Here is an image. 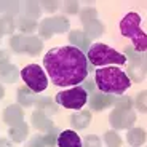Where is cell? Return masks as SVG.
I'll list each match as a JSON object with an SVG mask.
<instances>
[{
  "label": "cell",
  "mask_w": 147,
  "mask_h": 147,
  "mask_svg": "<svg viewBox=\"0 0 147 147\" xmlns=\"http://www.w3.org/2000/svg\"><path fill=\"white\" fill-rule=\"evenodd\" d=\"M43 66L56 86H78L88 78L90 72L86 55L72 45L51 48L43 56Z\"/></svg>",
  "instance_id": "6da1fadb"
},
{
  "label": "cell",
  "mask_w": 147,
  "mask_h": 147,
  "mask_svg": "<svg viewBox=\"0 0 147 147\" xmlns=\"http://www.w3.org/2000/svg\"><path fill=\"white\" fill-rule=\"evenodd\" d=\"M94 83L101 93L117 96L125 94V91L131 86V80L126 75V72L117 66L99 67L94 74Z\"/></svg>",
  "instance_id": "7a4b0ae2"
},
{
  "label": "cell",
  "mask_w": 147,
  "mask_h": 147,
  "mask_svg": "<svg viewBox=\"0 0 147 147\" xmlns=\"http://www.w3.org/2000/svg\"><path fill=\"white\" fill-rule=\"evenodd\" d=\"M142 18L136 11L126 13L120 21V34L131 40L133 48L139 53H147V34L141 29Z\"/></svg>",
  "instance_id": "3957f363"
},
{
  "label": "cell",
  "mask_w": 147,
  "mask_h": 147,
  "mask_svg": "<svg viewBox=\"0 0 147 147\" xmlns=\"http://www.w3.org/2000/svg\"><path fill=\"white\" fill-rule=\"evenodd\" d=\"M86 59L98 69L104 66H123L126 63V56L123 53H118L106 43H93L86 51Z\"/></svg>",
  "instance_id": "277c9868"
},
{
  "label": "cell",
  "mask_w": 147,
  "mask_h": 147,
  "mask_svg": "<svg viewBox=\"0 0 147 147\" xmlns=\"http://www.w3.org/2000/svg\"><path fill=\"white\" fill-rule=\"evenodd\" d=\"M10 47L11 50L18 55L26 53L29 56L40 55L43 50V42L40 37L37 35H24V34H16L10 38Z\"/></svg>",
  "instance_id": "5b68a950"
},
{
  "label": "cell",
  "mask_w": 147,
  "mask_h": 147,
  "mask_svg": "<svg viewBox=\"0 0 147 147\" xmlns=\"http://www.w3.org/2000/svg\"><path fill=\"white\" fill-rule=\"evenodd\" d=\"M55 101L63 106L64 109H72V110H80L83 109V106L88 101V93L83 86H72L69 90H64V91L58 93L55 98Z\"/></svg>",
  "instance_id": "8992f818"
},
{
  "label": "cell",
  "mask_w": 147,
  "mask_h": 147,
  "mask_svg": "<svg viewBox=\"0 0 147 147\" xmlns=\"http://www.w3.org/2000/svg\"><path fill=\"white\" fill-rule=\"evenodd\" d=\"M22 82L34 93H42L48 86V75L38 64H29L21 70Z\"/></svg>",
  "instance_id": "52a82bcc"
},
{
  "label": "cell",
  "mask_w": 147,
  "mask_h": 147,
  "mask_svg": "<svg viewBox=\"0 0 147 147\" xmlns=\"http://www.w3.org/2000/svg\"><path fill=\"white\" fill-rule=\"evenodd\" d=\"M70 22L66 16H53V18H47L38 24V34L42 38L48 40L56 34H64L69 32Z\"/></svg>",
  "instance_id": "ba28073f"
},
{
  "label": "cell",
  "mask_w": 147,
  "mask_h": 147,
  "mask_svg": "<svg viewBox=\"0 0 147 147\" xmlns=\"http://www.w3.org/2000/svg\"><path fill=\"white\" fill-rule=\"evenodd\" d=\"M136 121V112L128 109H112L109 115V123L110 126L117 131V129H129L133 128Z\"/></svg>",
  "instance_id": "9c48e42d"
},
{
  "label": "cell",
  "mask_w": 147,
  "mask_h": 147,
  "mask_svg": "<svg viewBox=\"0 0 147 147\" xmlns=\"http://www.w3.org/2000/svg\"><path fill=\"white\" fill-rule=\"evenodd\" d=\"M115 102V98L112 94H106V93H101V91H94L90 94L88 98V104H90V109L94 110V112H102V110L112 107Z\"/></svg>",
  "instance_id": "30bf717a"
},
{
  "label": "cell",
  "mask_w": 147,
  "mask_h": 147,
  "mask_svg": "<svg viewBox=\"0 0 147 147\" xmlns=\"http://www.w3.org/2000/svg\"><path fill=\"white\" fill-rule=\"evenodd\" d=\"M3 121L8 126H16L24 121V112L19 104H10L3 110Z\"/></svg>",
  "instance_id": "8fae6325"
},
{
  "label": "cell",
  "mask_w": 147,
  "mask_h": 147,
  "mask_svg": "<svg viewBox=\"0 0 147 147\" xmlns=\"http://www.w3.org/2000/svg\"><path fill=\"white\" fill-rule=\"evenodd\" d=\"M69 43L72 45V47L78 48L80 51H88L90 47H91V40H90L88 37H86V34L83 32V30L80 29H75V30H70L69 32Z\"/></svg>",
  "instance_id": "7c38bea8"
},
{
  "label": "cell",
  "mask_w": 147,
  "mask_h": 147,
  "mask_svg": "<svg viewBox=\"0 0 147 147\" xmlns=\"http://www.w3.org/2000/svg\"><path fill=\"white\" fill-rule=\"evenodd\" d=\"M58 147H83V142L74 129H64L58 136Z\"/></svg>",
  "instance_id": "4fadbf2b"
},
{
  "label": "cell",
  "mask_w": 147,
  "mask_h": 147,
  "mask_svg": "<svg viewBox=\"0 0 147 147\" xmlns=\"http://www.w3.org/2000/svg\"><path fill=\"white\" fill-rule=\"evenodd\" d=\"M30 121H32L34 128L42 131V133H48L50 129L55 128V125H53V121L50 120V117L45 115L43 112H40V110H34L32 115H30Z\"/></svg>",
  "instance_id": "5bb4252c"
},
{
  "label": "cell",
  "mask_w": 147,
  "mask_h": 147,
  "mask_svg": "<svg viewBox=\"0 0 147 147\" xmlns=\"http://www.w3.org/2000/svg\"><path fill=\"white\" fill-rule=\"evenodd\" d=\"M15 26L18 30H21L24 35H32V32H35V29H38L35 19H30L27 16H24L22 13H19L15 18Z\"/></svg>",
  "instance_id": "9a60e30c"
},
{
  "label": "cell",
  "mask_w": 147,
  "mask_h": 147,
  "mask_svg": "<svg viewBox=\"0 0 147 147\" xmlns=\"http://www.w3.org/2000/svg\"><path fill=\"white\" fill-rule=\"evenodd\" d=\"M91 123V112L90 110H78L70 115V125L74 129H85Z\"/></svg>",
  "instance_id": "2e32d148"
},
{
  "label": "cell",
  "mask_w": 147,
  "mask_h": 147,
  "mask_svg": "<svg viewBox=\"0 0 147 147\" xmlns=\"http://www.w3.org/2000/svg\"><path fill=\"white\" fill-rule=\"evenodd\" d=\"M37 93H34L32 90H29L27 86H21L18 88V93H16V99H18V104L21 107H32L35 106L37 101Z\"/></svg>",
  "instance_id": "e0dca14e"
},
{
  "label": "cell",
  "mask_w": 147,
  "mask_h": 147,
  "mask_svg": "<svg viewBox=\"0 0 147 147\" xmlns=\"http://www.w3.org/2000/svg\"><path fill=\"white\" fill-rule=\"evenodd\" d=\"M147 139V133L146 129L139 128V126H133V128L128 129L126 133V142L133 147H141Z\"/></svg>",
  "instance_id": "ac0fdd59"
},
{
  "label": "cell",
  "mask_w": 147,
  "mask_h": 147,
  "mask_svg": "<svg viewBox=\"0 0 147 147\" xmlns=\"http://www.w3.org/2000/svg\"><path fill=\"white\" fill-rule=\"evenodd\" d=\"M35 110H40L45 115H55L58 112V106L51 98H45V96H38L35 101Z\"/></svg>",
  "instance_id": "d6986e66"
},
{
  "label": "cell",
  "mask_w": 147,
  "mask_h": 147,
  "mask_svg": "<svg viewBox=\"0 0 147 147\" xmlns=\"http://www.w3.org/2000/svg\"><path fill=\"white\" fill-rule=\"evenodd\" d=\"M123 55L126 56V61L129 63V66L144 69V59H146V53H139V51H136L133 47H126ZM144 70H146V69H144Z\"/></svg>",
  "instance_id": "ffe728a7"
},
{
  "label": "cell",
  "mask_w": 147,
  "mask_h": 147,
  "mask_svg": "<svg viewBox=\"0 0 147 147\" xmlns=\"http://www.w3.org/2000/svg\"><path fill=\"white\" fill-rule=\"evenodd\" d=\"M27 134H29V126L24 121L8 129V136H10L11 142H22L27 139Z\"/></svg>",
  "instance_id": "44dd1931"
},
{
  "label": "cell",
  "mask_w": 147,
  "mask_h": 147,
  "mask_svg": "<svg viewBox=\"0 0 147 147\" xmlns=\"http://www.w3.org/2000/svg\"><path fill=\"white\" fill-rule=\"evenodd\" d=\"M21 13L30 19H38L42 16V7L40 2H22L21 3Z\"/></svg>",
  "instance_id": "7402d4cb"
},
{
  "label": "cell",
  "mask_w": 147,
  "mask_h": 147,
  "mask_svg": "<svg viewBox=\"0 0 147 147\" xmlns=\"http://www.w3.org/2000/svg\"><path fill=\"white\" fill-rule=\"evenodd\" d=\"M21 75L18 70V67L15 64H7V66L0 67V80L3 82V83H15L18 80V77Z\"/></svg>",
  "instance_id": "603a6c76"
},
{
  "label": "cell",
  "mask_w": 147,
  "mask_h": 147,
  "mask_svg": "<svg viewBox=\"0 0 147 147\" xmlns=\"http://www.w3.org/2000/svg\"><path fill=\"white\" fill-rule=\"evenodd\" d=\"M104 30H106V27H104V24L99 21V19H96V21L83 26V32L86 34V37H88L90 40H94V38L101 37L104 34Z\"/></svg>",
  "instance_id": "cb8c5ba5"
},
{
  "label": "cell",
  "mask_w": 147,
  "mask_h": 147,
  "mask_svg": "<svg viewBox=\"0 0 147 147\" xmlns=\"http://www.w3.org/2000/svg\"><path fill=\"white\" fill-rule=\"evenodd\" d=\"M22 2H0V16H16L21 13Z\"/></svg>",
  "instance_id": "d4e9b609"
},
{
  "label": "cell",
  "mask_w": 147,
  "mask_h": 147,
  "mask_svg": "<svg viewBox=\"0 0 147 147\" xmlns=\"http://www.w3.org/2000/svg\"><path fill=\"white\" fill-rule=\"evenodd\" d=\"M16 30L13 16H0V40L3 35H10Z\"/></svg>",
  "instance_id": "484cf974"
},
{
  "label": "cell",
  "mask_w": 147,
  "mask_h": 147,
  "mask_svg": "<svg viewBox=\"0 0 147 147\" xmlns=\"http://www.w3.org/2000/svg\"><path fill=\"white\" fill-rule=\"evenodd\" d=\"M134 107L138 109L139 114H147V90H142V91H139L136 94Z\"/></svg>",
  "instance_id": "4316f807"
},
{
  "label": "cell",
  "mask_w": 147,
  "mask_h": 147,
  "mask_svg": "<svg viewBox=\"0 0 147 147\" xmlns=\"http://www.w3.org/2000/svg\"><path fill=\"white\" fill-rule=\"evenodd\" d=\"M96 19H99V15H98V11L94 8H85V10L80 11V22L83 26L96 21Z\"/></svg>",
  "instance_id": "83f0119b"
},
{
  "label": "cell",
  "mask_w": 147,
  "mask_h": 147,
  "mask_svg": "<svg viewBox=\"0 0 147 147\" xmlns=\"http://www.w3.org/2000/svg\"><path fill=\"white\" fill-rule=\"evenodd\" d=\"M104 142L107 144V147H121V138L115 129H110L104 134Z\"/></svg>",
  "instance_id": "f1b7e54d"
},
{
  "label": "cell",
  "mask_w": 147,
  "mask_h": 147,
  "mask_svg": "<svg viewBox=\"0 0 147 147\" xmlns=\"http://www.w3.org/2000/svg\"><path fill=\"white\" fill-rule=\"evenodd\" d=\"M114 107H115V109L133 110V107H134V99H133L131 96H120V98H115Z\"/></svg>",
  "instance_id": "f546056e"
},
{
  "label": "cell",
  "mask_w": 147,
  "mask_h": 147,
  "mask_svg": "<svg viewBox=\"0 0 147 147\" xmlns=\"http://www.w3.org/2000/svg\"><path fill=\"white\" fill-rule=\"evenodd\" d=\"M59 129L56 128H53V129H50L48 133H45V134H42L43 136V141H45V146L47 147H56L58 146V136H59Z\"/></svg>",
  "instance_id": "4dcf8cb0"
},
{
  "label": "cell",
  "mask_w": 147,
  "mask_h": 147,
  "mask_svg": "<svg viewBox=\"0 0 147 147\" xmlns=\"http://www.w3.org/2000/svg\"><path fill=\"white\" fill-rule=\"evenodd\" d=\"M146 70L141 69V67H133V66H128V70H126V75L129 77L131 82H142L146 78Z\"/></svg>",
  "instance_id": "1f68e13d"
},
{
  "label": "cell",
  "mask_w": 147,
  "mask_h": 147,
  "mask_svg": "<svg viewBox=\"0 0 147 147\" xmlns=\"http://www.w3.org/2000/svg\"><path fill=\"white\" fill-rule=\"evenodd\" d=\"M61 8H63L64 13H67V15H75V13H78L80 11V3L78 2H63L61 3Z\"/></svg>",
  "instance_id": "d6a6232c"
},
{
  "label": "cell",
  "mask_w": 147,
  "mask_h": 147,
  "mask_svg": "<svg viewBox=\"0 0 147 147\" xmlns=\"http://www.w3.org/2000/svg\"><path fill=\"white\" fill-rule=\"evenodd\" d=\"M40 7L47 13H55L58 8H61V2H40Z\"/></svg>",
  "instance_id": "836d02e7"
},
{
  "label": "cell",
  "mask_w": 147,
  "mask_h": 147,
  "mask_svg": "<svg viewBox=\"0 0 147 147\" xmlns=\"http://www.w3.org/2000/svg\"><path fill=\"white\" fill-rule=\"evenodd\" d=\"M83 147H101L99 136H96V134H90V136H86L85 138V142H83Z\"/></svg>",
  "instance_id": "e575fe53"
},
{
  "label": "cell",
  "mask_w": 147,
  "mask_h": 147,
  "mask_svg": "<svg viewBox=\"0 0 147 147\" xmlns=\"http://www.w3.org/2000/svg\"><path fill=\"white\" fill-rule=\"evenodd\" d=\"M27 147H47V146H45V141H43V136H42V134H38V136H34L32 139L29 141Z\"/></svg>",
  "instance_id": "d590c367"
},
{
  "label": "cell",
  "mask_w": 147,
  "mask_h": 147,
  "mask_svg": "<svg viewBox=\"0 0 147 147\" xmlns=\"http://www.w3.org/2000/svg\"><path fill=\"white\" fill-rule=\"evenodd\" d=\"M10 64V53L7 50H0V67Z\"/></svg>",
  "instance_id": "8d00e7d4"
},
{
  "label": "cell",
  "mask_w": 147,
  "mask_h": 147,
  "mask_svg": "<svg viewBox=\"0 0 147 147\" xmlns=\"http://www.w3.org/2000/svg\"><path fill=\"white\" fill-rule=\"evenodd\" d=\"M83 88L86 90V93H93V91H94V88H96L94 80H88V78H86V83L83 85Z\"/></svg>",
  "instance_id": "74e56055"
},
{
  "label": "cell",
  "mask_w": 147,
  "mask_h": 147,
  "mask_svg": "<svg viewBox=\"0 0 147 147\" xmlns=\"http://www.w3.org/2000/svg\"><path fill=\"white\" fill-rule=\"evenodd\" d=\"M0 147H13V144L7 138H0Z\"/></svg>",
  "instance_id": "f35d334b"
},
{
  "label": "cell",
  "mask_w": 147,
  "mask_h": 147,
  "mask_svg": "<svg viewBox=\"0 0 147 147\" xmlns=\"http://www.w3.org/2000/svg\"><path fill=\"white\" fill-rule=\"evenodd\" d=\"M3 96H5V88H3V85L0 83V101L3 99Z\"/></svg>",
  "instance_id": "ab89813d"
},
{
  "label": "cell",
  "mask_w": 147,
  "mask_h": 147,
  "mask_svg": "<svg viewBox=\"0 0 147 147\" xmlns=\"http://www.w3.org/2000/svg\"><path fill=\"white\" fill-rule=\"evenodd\" d=\"M144 69H146V72H147V53H146V59H144Z\"/></svg>",
  "instance_id": "60d3db41"
}]
</instances>
